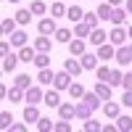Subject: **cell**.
<instances>
[{"instance_id":"obj_1","label":"cell","mask_w":132,"mask_h":132,"mask_svg":"<svg viewBox=\"0 0 132 132\" xmlns=\"http://www.w3.org/2000/svg\"><path fill=\"white\" fill-rule=\"evenodd\" d=\"M71 79L74 77L66 71V69H61V71H56V79H53V87H56V90H69L71 87Z\"/></svg>"},{"instance_id":"obj_2","label":"cell","mask_w":132,"mask_h":132,"mask_svg":"<svg viewBox=\"0 0 132 132\" xmlns=\"http://www.w3.org/2000/svg\"><path fill=\"white\" fill-rule=\"evenodd\" d=\"M93 111H95V108L87 101H82V98H79V103H74V119H82V122H85V119L93 116Z\"/></svg>"},{"instance_id":"obj_3","label":"cell","mask_w":132,"mask_h":132,"mask_svg":"<svg viewBox=\"0 0 132 132\" xmlns=\"http://www.w3.org/2000/svg\"><path fill=\"white\" fill-rule=\"evenodd\" d=\"M127 37H129V32L122 29V27H114L111 32H108V42H114V45H127Z\"/></svg>"},{"instance_id":"obj_4","label":"cell","mask_w":132,"mask_h":132,"mask_svg":"<svg viewBox=\"0 0 132 132\" xmlns=\"http://www.w3.org/2000/svg\"><path fill=\"white\" fill-rule=\"evenodd\" d=\"M116 63L119 66H132V48L129 45H119L116 48Z\"/></svg>"},{"instance_id":"obj_5","label":"cell","mask_w":132,"mask_h":132,"mask_svg":"<svg viewBox=\"0 0 132 132\" xmlns=\"http://www.w3.org/2000/svg\"><path fill=\"white\" fill-rule=\"evenodd\" d=\"M69 53H71V56H77V58L85 56V53H87V42H85V37H74V40L69 42Z\"/></svg>"},{"instance_id":"obj_6","label":"cell","mask_w":132,"mask_h":132,"mask_svg":"<svg viewBox=\"0 0 132 132\" xmlns=\"http://www.w3.org/2000/svg\"><path fill=\"white\" fill-rule=\"evenodd\" d=\"M24 101L27 103H40V101H45V93H42V87H35V85H32V87H27V95H24Z\"/></svg>"},{"instance_id":"obj_7","label":"cell","mask_w":132,"mask_h":132,"mask_svg":"<svg viewBox=\"0 0 132 132\" xmlns=\"http://www.w3.org/2000/svg\"><path fill=\"white\" fill-rule=\"evenodd\" d=\"M98 58H101V61L116 58V45H114V42H103V45H98Z\"/></svg>"},{"instance_id":"obj_8","label":"cell","mask_w":132,"mask_h":132,"mask_svg":"<svg viewBox=\"0 0 132 132\" xmlns=\"http://www.w3.org/2000/svg\"><path fill=\"white\" fill-rule=\"evenodd\" d=\"M63 69L69 71L71 77H79V74L85 71V66H82V61H77V58L71 56V58H66V61H63Z\"/></svg>"},{"instance_id":"obj_9","label":"cell","mask_w":132,"mask_h":132,"mask_svg":"<svg viewBox=\"0 0 132 132\" xmlns=\"http://www.w3.org/2000/svg\"><path fill=\"white\" fill-rule=\"evenodd\" d=\"M24 122L27 124H37L40 122V108L35 103H27V108H24Z\"/></svg>"},{"instance_id":"obj_10","label":"cell","mask_w":132,"mask_h":132,"mask_svg":"<svg viewBox=\"0 0 132 132\" xmlns=\"http://www.w3.org/2000/svg\"><path fill=\"white\" fill-rule=\"evenodd\" d=\"M79 61H82V66H85V71H95L98 69V53H85V56H79Z\"/></svg>"},{"instance_id":"obj_11","label":"cell","mask_w":132,"mask_h":132,"mask_svg":"<svg viewBox=\"0 0 132 132\" xmlns=\"http://www.w3.org/2000/svg\"><path fill=\"white\" fill-rule=\"evenodd\" d=\"M56 19H40V24H37V32L40 35H56Z\"/></svg>"},{"instance_id":"obj_12","label":"cell","mask_w":132,"mask_h":132,"mask_svg":"<svg viewBox=\"0 0 132 132\" xmlns=\"http://www.w3.org/2000/svg\"><path fill=\"white\" fill-rule=\"evenodd\" d=\"M16 24H19V21H16V16L13 19H3V21H0V32H3V37H11V35H13V32H16Z\"/></svg>"},{"instance_id":"obj_13","label":"cell","mask_w":132,"mask_h":132,"mask_svg":"<svg viewBox=\"0 0 132 132\" xmlns=\"http://www.w3.org/2000/svg\"><path fill=\"white\" fill-rule=\"evenodd\" d=\"M108 40V35H106V32L101 29V27H95L93 32H90V37H87V42H93V45L98 48V45H103V42Z\"/></svg>"},{"instance_id":"obj_14","label":"cell","mask_w":132,"mask_h":132,"mask_svg":"<svg viewBox=\"0 0 132 132\" xmlns=\"http://www.w3.org/2000/svg\"><path fill=\"white\" fill-rule=\"evenodd\" d=\"M103 114H106L108 119H116L119 114H122V106H119L116 101H106V103H103Z\"/></svg>"},{"instance_id":"obj_15","label":"cell","mask_w":132,"mask_h":132,"mask_svg":"<svg viewBox=\"0 0 132 132\" xmlns=\"http://www.w3.org/2000/svg\"><path fill=\"white\" fill-rule=\"evenodd\" d=\"M45 106H50V108H58L61 106V90H56V87H53L50 93H45V101H42Z\"/></svg>"},{"instance_id":"obj_16","label":"cell","mask_w":132,"mask_h":132,"mask_svg":"<svg viewBox=\"0 0 132 132\" xmlns=\"http://www.w3.org/2000/svg\"><path fill=\"white\" fill-rule=\"evenodd\" d=\"M95 93L101 95L103 101H111V98H114V93H111V85H108V82H101V79L95 82Z\"/></svg>"},{"instance_id":"obj_17","label":"cell","mask_w":132,"mask_h":132,"mask_svg":"<svg viewBox=\"0 0 132 132\" xmlns=\"http://www.w3.org/2000/svg\"><path fill=\"white\" fill-rule=\"evenodd\" d=\"M95 13L101 16V21H111V13H114V5H111V3H108V0H106V3H101V5L95 8Z\"/></svg>"},{"instance_id":"obj_18","label":"cell","mask_w":132,"mask_h":132,"mask_svg":"<svg viewBox=\"0 0 132 132\" xmlns=\"http://www.w3.org/2000/svg\"><path fill=\"white\" fill-rule=\"evenodd\" d=\"M35 56H37V48H29V45L19 48V58L24 63H35Z\"/></svg>"},{"instance_id":"obj_19","label":"cell","mask_w":132,"mask_h":132,"mask_svg":"<svg viewBox=\"0 0 132 132\" xmlns=\"http://www.w3.org/2000/svg\"><path fill=\"white\" fill-rule=\"evenodd\" d=\"M53 79H56V71H50V66H45V69L37 71V82L40 85H53Z\"/></svg>"},{"instance_id":"obj_20","label":"cell","mask_w":132,"mask_h":132,"mask_svg":"<svg viewBox=\"0 0 132 132\" xmlns=\"http://www.w3.org/2000/svg\"><path fill=\"white\" fill-rule=\"evenodd\" d=\"M127 16H129V13H127V8H119V5H116V8H114V13H111V24H114V27H122L124 21H127Z\"/></svg>"},{"instance_id":"obj_21","label":"cell","mask_w":132,"mask_h":132,"mask_svg":"<svg viewBox=\"0 0 132 132\" xmlns=\"http://www.w3.org/2000/svg\"><path fill=\"white\" fill-rule=\"evenodd\" d=\"M50 45H53V40H50V35H40V37L35 40V48H37L40 53H50Z\"/></svg>"},{"instance_id":"obj_22","label":"cell","mask_w":132,"mask_h":132,"mask_svg":"<svg viewBox=\"0 0 132 132\" xmlns=\"http://www.w3.org/2000/svg\"><path fill=\"white\" fill-rule=\"evenodd\" d=\"M90 32H93V27L90 24H87V21H77V24H74V37H90Z\"/></svg>"},{"instance_id":"obj_23","label":"cell","mask_w":132,"mask_h":132,"mask_svg":"<svg viewBox=\"0 0 132 132\" xmlns=\"http://www.w3.org/2000/svg\"><path fill=\"white\" fill-rule=\"evenodd\" d=\"M66 19L71 21V24H77V21H85V11L79 5H71L69 11H66Z\"/></svg>"},{"instance_id":"obj_24","label":"cell","mask_w":132,"mask_h":132,"mask_svg":"<svg viewBox=\"0 0 132 132\" xmlns=\"http://www.w3.org/2000/svg\"><path fill=\"white\" fill-rule=\"evenodd\" d=\"M71 35H74L71 29L58 27V29H56V42H61V45H69V42H71Z\"/></svg>"},{"instance_id":"obj_25","label":"cell","mask_w":132,"mask_h":132,"mask_svg":"<svg viewBox=\"0 0 132 132\" xmlns=\"http://www.w3.org/2000/svg\"><path fill=\"white\" fill-rule=\"evenodd\" d=\"M19 53H16V56H13V53H8V56H3V71H13L16 69V66H19Z\"/></svg>"},{"instance_id":"obj_26","label":"cell","mask_w":132,"mask_h":132,"mask_svg":"<svg viewBox=\"0 0 132 132\" xmlns=\"http://www.w3.org/2000/svg\"><path fill=\"white\" fill-rule=\"evenodd\" d=\"M27 37H29V35H27L24 29H16L13 35H11V45H16V48H24V45H27Z\"/></svg>"},{"instance_id":"obj_27","label":"cell","mask_w":132,"mask_h":132,"mask_svg":"<svg viewBox=\"0 0 132 132\" xmlns=\"http://www.w3.org/2000/svg\"><path fill=\"white\" fill-rule=\"evenodd\" d=\"M32 16H35V13H32L29 8H21V11H16V21H19V27H27L29 21H32Z\"/></svg>"},{"instance_id":"obj_28","label":"cell","mask_w":132,"mask_h":132,"mask_svg":"<svg viewBox=\"0 0 132 132\" xmlns=\"http://www.w3.org/2000/svg\"><path fill=\"white\" fill-rule=\"evenodd\" d=\"M82 101H87V103H90L93 108H98V106H101V103H103V98H101V95H98L95 90H90V93H85V95H82Z\"/></svg>"},{"instance_id":"obj_29","label":"cell","mask_w":132,"mask_h":132,"mask_svg":"<svg viewBox=\"0 0 132 132\" xmlns=\"http://www.w3.org/2000/svg\"><path fill=\"white\" fill-rule=\"evenodd\" d=\"M66 11H69V8L63 5V0H56V3L50 5V16H53V19H58V16H66Z\"/></svg>"},{"instance_id":"obj_30","label":"cell","mask_w":132,"mask_h":132,"mask_svg":"<svg viewBox=\"0 0 132 132\" xmlns=\"http://www.w3.org/2000/svg\"><path fill=\"white\" fill-rule=\"evenodd\" d=\"M58 116L61 119H74V103H61L58 106Z\"/></svg>"},{"instance_id":"obj_31","label":"cell","mask_w":132,"mask_h":132,"mask_svg":"<svg viewBox=\"0 0 132 132\" xmlns=\"http://www.w3.org/2000/svg\"><path fill=\"white\" fill-rule=\"evenodd\" d=\"M116 127L122 129V132H129V129H132V116H124V114H119V116H116Z\"/></svg>"},{"instance_id":"obj_32","label":"cell","mask_w":132,"mask_h":132,"mask_svg":"<svg viewBox=\"0 0 132 132\" xmlns=\"http://www.w3.org/2000/svg\"><path fill=\"white\" fill-rule=\"evenodd\" d=\"M87 90H85V87L79 85V82H71V87H69V95H71V101H79V98L85 95Z\"/></svg>"},{"instance_id":"obj_33","label":"cell","mask_w":132,"mask_h":132,"mask_svg":"<svg viewBox=\"0 0 132 132\" xmlns=\"http://www.w3.org/2000/svg\"><path fill=\"white\" fill-rule=\"evenodd\" d=\"M29 11H32V13H35V16H42V13H48V5L42 3V0H32Z\"/></svg>"},{"instance_id":"obj_34","label":"cell","mask_w":132,"mask_h":132,"mask_svg":"<svg viewBox=\"0 0 132 132\" xmlns=\"http://www.w3.org/2000/svg\"><path fill=\"white\" fill-rule=\"evenodd\" d=\"M13 85L21 87V90H27V87H32V77H29V74H19L16 79H13Z\"/></svg>"},{"instance_id":"obj_35","label":"cell","mask_w":132,"mask_h":132,"mask_svg":"<svg viewBox=\"0 0 132 132\" xmlns=\"http://www.w3.org/2000/svg\"><path fill=\"white\" fill-rule=\"evenodd\" d=\"M35 66H37V69H45V66H50V56L37 50V56H35Z\"/></svg>"},{"instance_id":"obj_36","label":"cell","mask_w":132,"mask_h":132,"mask_svg":"<svg viewBox=\"0 0 132 132\" xmlns=\"http://www.w3.org/2000/svg\"><path fill=\"white\" fill-rule=\"evenodd\" d=\"M111 71H114V69H108V66H98V69H95V77H98L101 82H108V79H111Z\"/></svg>"},{"instance_id":"obj_37","label":"cell","mask_w":132,"mask_h":132,"mask_svg":"<svg viewBox=\"0 0 132 132\" xmlns=\"http://www.w3.org/2000/svg\"><path fill=\"white\" fill-rule=\"evenodd\" d=\"M37 129H40V132H50V129H56V124H53L48 116H40V122H37Z\"/></svg>"},{"instance_id":"obj_38","label":"cell","mask_w":132,"mask_h":132,"mask_svg":"<svg viewBox=\"0 0 132 132\" xmlns=\"http://www.w3.org/2000/svg\"><path fill=\"white\" fill-rule=\"evenodd\" d=\"M98 129H103L101 122H95L93 116H90V119H85V132H98Z\"/></svg>"},{"instance_id":"obj_39","label":"cell","mask_w":132,"mask_h":132,"mask_svg":"<svg viewBox=\"0 0 132 132\" xmlns=\"http://www.w3.org/2000/svg\"><path fill=\"white\" fill-rule=\"evenodd\" d=\"M0 127H3V129H11V127H13V116H11L8 111L0 114Z\"/></svg>"},{"instance_id":"obj_40","label":"cell","mask_w":132,"mask_h":132,"mask_svg":"<svg viewBox=\"0 0 132 132\" xmlns=\"http://www.w3.org/2000/svg\"><path fill=\"white\" fill-rule=\"evenodd\" d=\"M122 79H124V74L119 71V69H114V71H111V79H108V85H111V87H119V85H122Z\"/></svg>"},{"instance_id":"obj_41","label":"cell","mask_w":132,"mask_h":132,"mask_svg":"<svg viewBox=\"0 0 132 132\" xmlns=\"http://www.w3.org/2000/svg\"><path fill=\"white\" fill-rule=\"evenodd\" d=\"M85 21H87V24H90V27L95 29V27H98V21H101V16H98L95 11H93V13H85Z\"/></svg>"},{"instance_id":"obj_42","label":"cell","mask_w":132,"mask_h":132,"mask_svg":"<svg viewBox=\"0 0 132 132\" xmlns=\"http://www.w3.org/2000/svg\"><path fill=\"white\" fill-rule=\"evenodd\" d=\"M56 132H71L69 119H61V122H56Z\"/></svg>"},{"instance_id":"obj_43","label":"cell","mask_w":132,"mask_h":132,"mask_svg":"<svg viewBox=\"0 0 132 132\" xmlns=\"http://www.w3.org/2000/svg\"><path fill=\"white\" fill-rule=\"evenodd\" d=\"M122 106L132 108V90H124V95H122Z\"/></svg>"},{"instance_id":"obj_44","label":"cell","mask_w":132,"mask_h":132,"mask_svg":"<svg viewBox=\"0 0 132 132\" xmlns=\"http://www.w3.org/2000/svg\"><path fill=\"white\" fill-rule=\"evenodd\" d=\"M122 87H124V90H132V71H129V74H124V79H122Z\"/></svg>"},{"instance_id":"obj_45","label":"cell","mask_w":132,"mask_h":132,"mask_svg":"<svg viewBox=\"0 0 132 132\" xmlns=\"http://www.w3.org/2000/svg\"><path fill=\"white\" fill-rule=\"evenodd\" d=\"M8 53H11V42L3 40V42H0V56H8Z\"/></svg>"},{"instance_id":"obj_46","label":"cell","mask_w":132,"mask_h":132,"mask_svg":"<svg viewBox=\"0 0 132 132\" xmlns=\"http://www.w3.org/2000/svg\"><path fill=\"white\" fill-rule=\"evenodd\" d=\"M11 129H13V132H24V129H27V124H21V122H16V124L11 127Z\"/></svg>"},{"instance_id":"obj_47","label":"cell","mask_w":132,"mask_h":132,"mask_svg":"<svg viewBox=\"0 0 132 132\" xmlns=\"http://www.w3.org/2000/svg\"><path fill=\"white\" fill-rule=\"evenodd\" d=\"M116 129H119L116 124H106V127H103V132H116Z\"/></svg>"},{"instance_id":"obj_48","label":"cell","mask_w":132,"mask_h":132,"mask_svg":"<svg viewBox=\"0 0 132 132\" xmlns=\"http://www.w3.org/2000/svg\"><path fill=\"white\" fill-rule=\"evenodd\" d=\"M127 13L132 16V0H127Z\"/></svg>"},{"instance_id":"obj_49","label":"cell","mask_w":132,"mask_h":132,"mask_svg":"<svg viewBox=\"0 0 132 132\" xmlns=\"http://www.w3.org/2000/svg\"><path fill=\"white\" fill-rule=\"evenodd\" d=\"M108 3H111V5L116 8V5H122V0H108Z\"/></svg>"},{"instance_id":"obj_50","label":"cell","mask_w":132,"mask_h":132,"mask_svg":"<svg viewBox=\"0 0 132 132\" xmlns=\"http://www.w3.org/2000/svg\"><path fill=\"white\" fill-rule=\"evenodd\" d=\"M127 32H129V37H132V24H129V27H127Z\"/></svg>"},{"instance_id":"obj_51","label":"cell","mask_w":132,"mask_h":132,"mask_svg":"<svg viewBox=\"0 0 132 132\" xmlns=\"http://www.w3.org/2000/svg\"><path fill=\"white\" fill-rule=\"evenodd\" d=\"M8 3H21V0H8Z\"/></svg>"},{"instance_id":"obj_52","label":"cell","mask_w":132,"mask_h":132,"mask_svg":"<svg viewBox=\"0 0 132 132\" xmlns=\"http://www.w3.org/2000/svg\"><path fill=\"white\" fill-rule=\"evenodd\" d=\"M98 3H103V0H98Z\"/></svg>"},{"instance_id":"obj_53","label":"cell","mask_w":132,"mask_h":132,"mask_svg":"<svg viewBox=\"0 0 132 132\" xmlns=\"http://www.w3.org/2000/svg\"><path fill=\"white\" fill-rule=\"evenodd\" d=\"M129 48H132V42H129Z\"/></svg>"}]
</instances>
